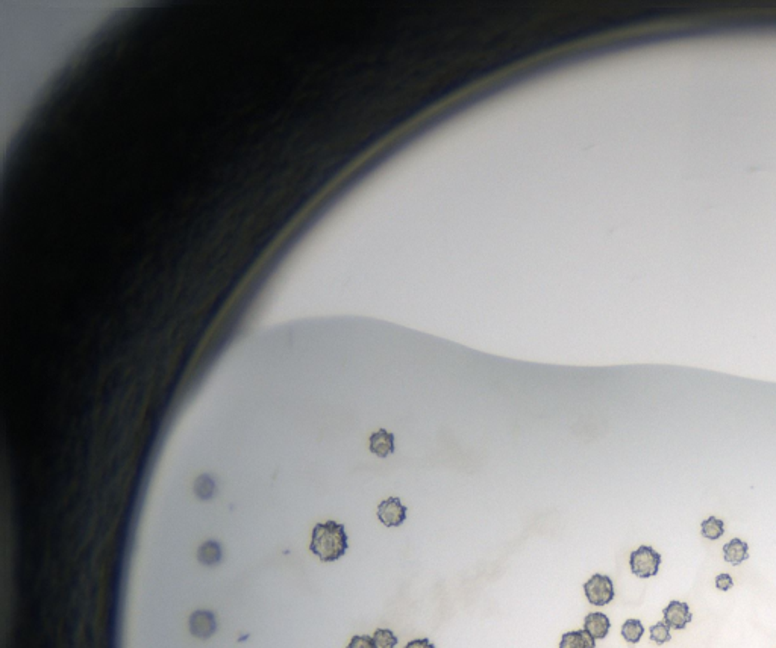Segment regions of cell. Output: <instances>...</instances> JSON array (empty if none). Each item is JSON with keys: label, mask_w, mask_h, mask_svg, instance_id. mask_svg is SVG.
I'll return each mask as SVG.
<instances>
[{"label": "cell", "mask_w": 776, "mask_h": 648, "mask_svg": "<svg viewBox=\"0 0 776 648\" xmlns=\"http://www.w3.org/2000/svg\"><path fill=\"white\" fill-rule=\"evenodd\" d=\"M349 549L345 524L337 521L319 523L314 526L310 550L321 562H335L343 558Z\"/></svg>", "instance_id": "6da1fadb"}, {"label": "cell", "mask_w": 776, "mask_h": 648, "mask_svg": "<svg viewBox=\"0 0 776 648\" xmlns=\"http://www.w3.org/2000/svg\"><path fill=\"white\" fill-rule=\"evenodd\" d=\"M630 565L634 576L640 579H649L658 574L661 565V554L655 551L651 545H640L631 553Z\"/></svg>", "instance_id": "7a4b0ae2"}, {"label": "cell", "mask_w": 776, "mask_h": 648, "mask_svg": "<svg viewBox=\"0 0 776 648\" xmlns=\"http://www.w3.org/2000/svg\"><path fill=\"white\" fill-rule=\"evenodd\" d=\"M584 592L590 605L607 606L614 600L613 580L604 574H595L584 583Z\"/></svg>", "instance_id": "3957f363"}, {"label": "cell", "mask_w": 776, "mask_h": 648, "mask_svg": "<svg viewBox=\"0 0 776 648\" xmlns=\"http://www.w3.org/2000/svg\"><path fill=\"white\" fill-rule=\"evenodd\" d=\"M406 509L399 497H388L377 506V520L385 527H399L406 520Z\"/></svg>", "instance_id": "277c9868"}, {"label": "cell", "mask_w": 776, "mask_h": 648, "mask_svg": "<svg viewBox=\"0 0 776 648\" xmlns=\"http://www.w3.org/2000/svg\"><path fill=\"white\" fill-rule=\"evenodd\" d=\"M188 627L193 636L199 638V640H208L217 631L216 617L209 610H196L190 617Z\"/></svg>", "instance_id": "5b68a950"}, {"label": "cell", "mask_w": 776, "mask_h": 648, "mask_svg": "<svg viewBox=\"0 0 776 648\" xmlns=\"http://www.w3.org/2000/svg\"><path fill=\"white\" fill-rule=\"evenodd\" d=\"M663 612H664V623H666L670 628H675V631H684L693 619L690 606L687 603H684V601L672 600L669 606L664 609Z\"/></svg>", "instance_id": "8992f818"}, {"label": "cell", "mask_w": 776, "mask_h": 648, "mask_svg": "<svg viewBox=\"0 0 776 648\" xmlns=\"http://www.w3.org/2000/svg\"><path fill=\"white\" fill-rule=\"evenodd\" d=\"M368 447L375 456L380 459H385L390 455H393L396 446H394V433L388 432L385 429H380L370 435L368 438Z\"/></svg>", "instance_id": "52a82bcc"}, {"label": "cell", "mask_w": 776, "mask_h": 648, "mask_svg": "<svg viewBox=\"0 0 776 648\" xmlns=\"http://www.w3.org/2000/svg\"><path fill=\"white\" fill-rule=\"evenodd\" d=\"M609 627H611V623H609V618L605 614L591 612L584 619V631H587L595 640L607 638Z\"/></svg>", "instance_id": "ba28073f"}, {"label": "cell", "mask_w": 776, "mask_h": 648, "mask_svg": "<svg viewBox=\"0 0 776 648\" xmlns=\"http://www.w3.org/2000/svg\"><path fill=\"white\" fill-rule=\"evenodd\" d=\"M723 559L731 565H740L749 559V545L740 538H734L723 545Z\"/></svg>", "instance_id": "9c48e42d"}, {"label": "cell", "mask_w": 776, "mask_h": 648, "mask_svg": "<svg viewBox=\"0 0 776 648\" xmlns=\"http://www.w3.org/2000/svg\"><path fill=\"white\" fill-rule=\"evenodd\" d=\"M596 640L587 631H575L564 633L561 638L560 648H595Z\"/></svg>", "instance_id": "30bf717a"}, {"label": "cell", "mask_w": 776, "mask_h": 648, "mask_svg": "<svg viewBox=\"0 0 776 648\" xmlns=\"http://www.w3.org/2000/svg\"><path fill=\"white\" fill-rule=\"evenodd\" d=\"M700 533H702V536H704V538H707L709 541H716V540L722 538V536H723L725 523L722 520H719V518H716V516H709V518H707L705 521H702Z\"/></svg>", "instance_id": "8fae6325"}, {"label": "cell", "mask_w": 776, "mask_h": 648, "mask_svg": "<svg viewBox=\"0 0 776 648\" xmlns=\"http://www.w3.org/2000/svg\"><path fill=\"white\" fill-rule=\"evenodd\" d=\"M643 633H644V627L640 619H626L625 624L622 626V636L625 638V641L631 645L639 644Z\"/></svg>", "instance_id": "7c38bea8"}, {"label": "cell", "mask_w": 776, "mask_h": 648, "mask_svg": "<svg viewBox=\"0 0 776 648\" xmlns=\"http://www.w3.org/2000/svg\"><path fill=\"white\" fill-rule=\"evenodd\" d=\"M220 545L217 542H207L199 549V561L205 565H214L220 561Z\"/></svg>", "instance_id": "4fadbf2b"}, {"label": "cell", "mask_w": 776, "mask_h": 648, "mask_svg": "<svg viewBox=\"0 0 776 648\" xmlns=\"http://www.w3.org/2000/svg\"><path fill=\"white\" fill-rule=\"evenodd\" d=\"M372 638L375 648H394L397 645V636L388 628H377Z\"/></svg>", "instance_id": "5bb4252c"}, {"label": "cell", "mask_w": 776, "mask_h": 648, "mask_svg": "<svg viewBox=\"0 0 776 648\" xmlns=\"http://www.w3.org/2000/svg\"><path fill=\"white\" fill-rule=\"evenodd\" d=\"M651 640L657 645H663V644L669 642L672 640L670 627L664 621H660L655 626H652L651 627Z\"/></svg>", "instance_id": "9a60e30c"}, {"label": "cell", "mask_w": 776, "mask_h": 648, "mask_svg": "<svg viewBox=\"0 0 776 648\" xmlns=\"http://www.w3.org/2000/svg\"><path fill=\"white\" fill-rule=\"evenodd\" d=\"M346 648H375L373 638L367 635H356L350 640Z\"/></svg>", "instance_id": "2e32d148"}, {"label": "cell", "mask_w": 776, "mask_h": 648, "mask_svg": "<svg viewBox=\"0 0 776 648\" xmlns=\"http://www.w3.org/2000/svg\"><path fill=\"white\" fill-rule=\"evenodd\" d=\"M716 586L720 589V591H729L733 586H734V580L733 577L729 576V574L723 572V574H719V576L716 577Z\"/></svg>", "instance_id": "e0dca14e"}, {"label": "cell", "mask_w": 776, "mask_h": 648, "mask_svg": "<svg viewBox=\"0 0 776 648\" xmlns=\"http://www.w3.org/2000/svg\"><path fill=\"white\" fill-rule=\"evenodd\" d=\"M405 648H436V645H434L428 638H422V640H413L410 641L408 644H406Z\"/></svg>", "instance_id": "ac0fdd59"}]
</instances>
